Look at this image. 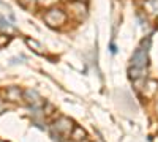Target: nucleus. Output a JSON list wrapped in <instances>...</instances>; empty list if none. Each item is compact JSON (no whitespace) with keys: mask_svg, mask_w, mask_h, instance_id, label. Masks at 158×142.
<instances>
[{"mask_svg":"<svg viewBox=\"0 0 158 142\" xmlns=\"http://www.w3.org/2000/svg\"><path fill=\"white\" fill-rule=\"evenodd\" d=\"M147 49H136L133 57H131V65H133V68H138V70H146L147 68Z\"/></svg>","mask_w":158,"mask_h":142,"instance_id":"f257e3e1","label":"nucleus"},{"mask_svg":"<svg viewBox=\"0 0 158 142\" xmlns=\"http://www.w3.org/2000/svg\"><path fill=\"white\" fill-rule=\"evenodd\" d=\"M56 128H57V133L70 134V131H71V122L67 120V119H60L59 123H56Z\"/></svg>","mask_w":158,"mask_h":142,"instance_id":"f03ea898","label":"nucleus"},{"mask_svg":"<svg viewBox=\"0 0 158 142\" xmlns=\"http://www.w3.org/2000/svg\"><path fill=\"white\" fill-rule=\"evenodd\" d=\"M6 99H10V101H19V98H21V90L18 88V87H10V88H6Z\"/></svg>","mask_w":158,"mask_h":142,"instance_id":"7ed1b4c3","label":"nucleus"},{"mask_svg":"<svg viewBox=\"0 0 158 142\" xmlns=\"http://www.w3.org/2000/svg\"><path fill=\"white\" fill-rule=\"evenodd\" d=\"M52 14H56V10H52L51 13H48V14H46V21H51V16H52ZM63 21H65V14L59 11L57 16H56V22H57V24H54V25H59V24H62Z\"/></svg>","mask_w":158,"mask_h":142,"instance_id":"20e7f679","label":"nucleus"},{"mask_svg":"<svg viewBox=\"0 0 158 142\" xmlns=\"http://www.w3.org/2000/svg\"><path fill=\"white\" fill-rule=\"evenodd\" d=\"M25 43H27L30 47H33L35 52H38V54H43V47H41V44L36 43L35 40H25Z\"/></svg>","mask_w":158,"mask_h":142,"instance_id":"39448f33","label":"nucleus"},{"mask_svg":"<svg viewBox=\"0 0 158 142\" xmlns=\"http://www.w3.org/2000/svg\"><path fill=\"white\" fill-rule=\"evenodd\" d=\"M0 29H2V30H3V29H10L8 22H6V21H5V19L2 18V16H0Z\"/></svg>","mask_w":158,"mask_h":142,"instance_id":"423d86ee","label":"nucleus"},{"mask_svg":"<svg viewBox=\"0 0 158 142\" xmlns=\"http://www.w3.org/2000/svg\"><path fill=\"white\" fill-rule=\"evenodd\" d=\"M10 41V36H3V38H0V47H2L3 44H6Z\"/></svg>","mask_w":158,"mask_h":142,"instance_id":"0eeeda50","label":"nucleus"},{"mask_svg":"<svg viewBox=\"0 0 158 142\" xmlns=\"http://www.w3.org/2000/svg\"><path fill=\"white\" fill-rule=\"evenodd\" d=\"M0 111H2V103H0Z\"/></svg>","mask_w":158,"mask_h":142,"instance_id":"6e6552de","label":"nucleus"}]
</instances>
